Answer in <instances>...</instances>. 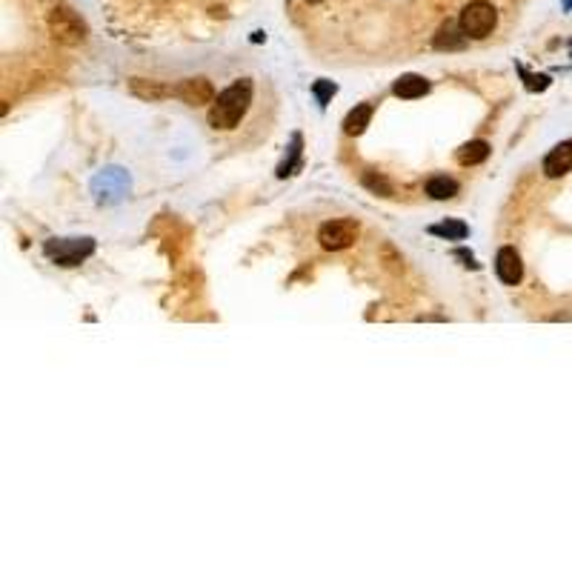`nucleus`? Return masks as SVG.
<instances>
[{"mask_svg":"<svg viewBox=\"0 0 572 572\" xmlns=\"http://www.w3.org/2000/svg\"><path fill=\"white\" fill-rule=\"evenodd\" d=\"M129 86H132V92H135L137 98H143V101H161V98L175 95V89H166V86H161V84H143L140 78H135Z\"/></svg>","mask_w":572,"mask_h":572,"instance_id":"13","label":"nucleus"},{"mask_svg":"<svg viewBox=\"0 0 572 572\" xmlns=\"http://www.w3.org/2000/svg\"><path fill=\"white\" fill-rule=\"evenodd\" d=\"M175 98H181L183 103L189 106H203V103H212L214 101V89L209 81L203 78H189V81H181L175 86Z\"/></svg>","mask_w":572,"mask_h":572,"instance_id":"6","label":"nucleus"},{"mask_svg":"<svg viewBox=\"0 0 572 572\" xmlns=\"http://www.w3.org/2000/svg\"><path fill=\"white\" fill-rule=\"evenodd\" d=\"M249 103H252V81H235L232 86H227L212 101V109H209L212 129H235L244 112L249 109Z\"/></svg>","mask_w":572,"mask_h":572,"instance_id":"1","label":"nucleus"},{"mask_svg":"<svg viewBox=\"0 0 572 572\" xmlns=\"http://www.w3.org/2000/svg\"><path fill=\"white\" fill-rule=\"evenodd\" d=\"M426 92H429V84H426L423 78H418V75H406V78H401V81L395 84V95H398V98H406V101L421 98V95H426Z\"/></svg>","mask_w":572,"mask_h":572,"instance_id":"11","label":"nucleus"},{"mask_svg":"<svg viewBox=\"0 0 572 572\" xmlns=\"http://www.w3.org/2000/svg\"><path fill=\"white\" fill-rule=\"evenodd\" d=\"M95 244L92 241H57V244H46V252L60 263V266H75L81 263L86 255H92Z\"/></svg>","mask_w":572,"mask_h":572,"instance_id":"5","label":"nucleus"},{"mask_svg":"<svg viewBox=\"0 0 572 572\" xmlns=\"http://www.w3.org/2000/svg\"><path fill=\"white\" fill-rule=\"evenodd\" d=\"M433 235H441V238H452V241H461V238H467V224H461V221H447V224H438V227H433L429 229Z\"/></svg>","mask_w":572,"mask_h":572,"instance_id":"14","label":"nucleus"},{"mask_svg":"<svg viewBox=\"0 0 572 572\" xmlns=\"http://www.w3.org/2000/svg\"><path fill=\"white\" fill-rule=\"evenodd\" d=\"M455 192H458V183H455L452 178H447V175H435L433 181L426 183V195H429V198H435V200L455 198Z\"/></svg>","mask_w":572,"mask_h":572,"instance_id":"12","label":"nucleus"},{"mask_svg":"<svg viewBox=\"0 0 572 572\" xmlns=\"http://www.w3.org/2000/svg\"><path fill=\"white\" fill-rule=\"evenodd\" d=\"M572 169V140L558 143V147L544 158V172L547 178H561Z\"/></svg>","mask_w":572,"mask_h":572,"instance_id":"8","label":"nucleus"},{"mask_svg":"<svg viewBox=\"0 0 572 572\" xmlns=\"http://www.w3.org/2000/svg\"><path fill=\"white\" fill-rule=\"evenodd\" d=\"M318 241L324 249L329 252H341L349 249L358 241V224L352 218H338V221H326L318 232Z\"/></svg>","mask_w":572,"mask_h":572,"instance_id":"3","label":"nucleus"},{"mask_svg":"<svg viewBox=\"0 0 572 572\" xmlns=\"http://www.w3.org/2000/svg\"><path fill=\"white\" fill-rule=\"evenodd\" d=\"M452 35H455V32L447 26V29H441V38H438L435 43H438L441 49H444V46H447V49H458V46H464V40H455Z\"/></svg>","mask_w":572,"mask_h":572,"instance_id":"15","label":"nucleus"},{"mask_svg":"<svg viewBox=\"0 0 572 572\" xmlns=\"http://www.w3.org/2000/svg\"><path fill=\"white\" fill-rule=\"evenodd\" d=\"M495 272H498V278L504 280L507 286H515V283L521 280V275H524L521 255H518L513 246L498 249V255H495Z\"/></svg>","mask_w":572,"mask_h":572,"instance_id":"7","label":"nucleus"},{"mask_svg":"<svg viewBox=\"0 0 572 572\" xmlns=\"http://www.w3.org/2000/svg\"><path fill=\"white\" fill-rule=\"evenodd\" d=\"M318 95H321V101H326V95H335V86H326V84H321V86H318Z\"/></svg>","mask_w":572,"mask_h":572,"instance_id":"16","label":"nucleus"},{"mask_svg":"<svg viewBox=\"0 0 572 572\" xmlns=\"http://www.w3.org/2000/svg\"><path fill=\"white\" fill-rule=\"evenodd\" d=\"M370 120H372V106H370V103H361V106H355V109L346 115L343 132H346V135H361V132L370 126Z\"/></svg>","mask_w":572,"mask_h":572,"instance_id":"10","label":"nucleus"},{"mask_svg":"<svg viewBox=\"0 0 572 572\" xmlns=\"http://www.w3.org/2000/svg\"><path fill=\"white\" fill-rule=\"evenodd\" d=\"M49 26H52V35H55L60 43H66V46L81 43L84 35H86L84 23H81L75 15H72L69 9H55L52 18H49Z\"/></svg>","mask_w":572,"mask_h":572,"instance_id":"4","label":"nucleus"},{"mask_svg":"<svg viewBox=\"0 0 572 572\" xmlns=\"http://www.w3.org/2000/svg\"><path fill=\"white\" fill-rule=\"evenodd\" d=\"M495 23H498V15L486 0H472L469 6H464L461 18H458L464 38H486L495 29Z\"/></svg>","mask_w":572,"mask_h":572,"instance_id":"2","label":"nucleus"},{"mask_svg":"<svg viewBox=\"0 0 572 572\" xmlns=\"http://www.w3.org/2000/svg\"><path fill=\"white\" fill-rule=\"evenodd\" d=\"M489 158V143L486 140H472V143H464L458 149V164L464 166H478Z\"/></svg>","mask_w":572,"mask_h":572,"instance_id":"9","label":"nucleus"}]
</instances>
